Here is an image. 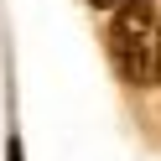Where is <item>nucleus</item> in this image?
Wrapping results in <instances>:
<instances>
[{
    "instance_id": "f257e3e1",
    "label": "nucleus",
    "mask_w": 161,
    "mask_h": 161,
    "mask_svg": "<svg viewBox=\"0 0 161 161\" xmlns=\"http://www.w3.org/2000/svg\"><path fill=\"white\" fill-rule=\"evenodd\" d=\"M109 63L130 88L161 83V0H119L109 21Z\"/></svg>"
},
{
    "instance_id": "f03ea898",
    "label": "nucleus",
    "mask_w": 161,
    "mask_h": 161,
    "mask_svg": "<svg viewBox=\"0 0 161 161\" xmlns=\"http://www.w3.org/2000/svg\"><path fill=\"white\" fill-rule=\"evenodd\" d=\"M94 11H119V0H88Z\"/></svg>"
}]
</instances>
